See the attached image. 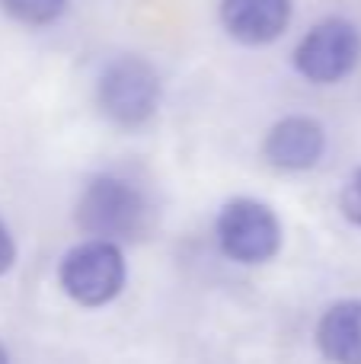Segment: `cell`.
<instances>
[{"label":"cell","instance_id":"10","mask_svg":"<svg viewBox=\"0 0 361 364\" xmlns=\"http://www.w3.org/2000/svg\"><path fill=\"white\" fill-rule=\"evenodd\" d=\"M339 211L345 214L349 224L361 227V166L352 170V176L345 179L343 192H339Z\"/></svg>","mask_w":361,"mask_h":364},{"label":"cell","instance_id":"12","mask_svg":"<svg viewBox=\"0 0 361 364\" xmlns=\"http://www.w3.org/2000/svg\"><path fill=\"white\" fill-rule=\"evenodd\" d=\"M0 364H10V355H6L4 346H0Z\"/></svg>","mask_w":361,"mask_h":364},{"label":"cell","instance_id":"4","mask_svg":"<svg viewBox=\"0 0 361 364\" xmlns=\"http://www.w3.org/2000/svg\"><path fill=\"white\" fill-rule=\"evenodd\" d=\"M217 246L237 265H266L281 250V220L259 198H230L217 214Z\"/></svg>","mask_w":361,"mask_h":364},{"label":"cell","instance_id":"2","mask_svg":"<svg viewBox=\"0 0 361 364\" xmlns=\"http://www.w3.org/2000/svg\"><path fill=\"white\" fill-rule=\"evenodd\" d=\"M160 74L151 61L141 55H119L102 68L99 83H96V102L99 112L112 125L134 132L144 128L160 109Z\"/></svg>","mask_w":361,"mask_h":364},{"label":"cell","instance_id":"1","mask_svg":"<svg viewBox=\"0 0 361 364\" xmlns=\"http://www.w3.org/2000/svg\"><path fill=\"white\" fill-rule=\"evenodd\" d=\"M77 227L90 240H134L151 224V201L134 182L122 176H96L77 198Z\"/></svg>","mask_w":361,"mask_h":364},{"label":"cell","instance_id":"6","mask_svg":"<svg viewBox=\"0 0 361 364\" xmlns=\"http://www.w3.org/2000/svg\"><path fill=\"white\" fill-rule=\"evenodd\" d=\"M326 128L311 115H285L269 128L262 141V157L281 173H304L323 160Z\"/></svg>","mask_w":361,"mask_h":364},{"label":"cell","instance_id":"9","mask_svg":"<svg viewBox=\"0 0 361 364\" xmlns=\"http://www.w3.org/2000/svg\"><path fill=\"white\" fill-rule=\"evenodd\" d=\"M70 0H0L6 13L23 26H51L64 16Z\"/></svg>","mask_w":361,"mask_h":364},{"label":"cell","instance_id":"3","mask_svg":"<svg viewBox=\"0 0 361 364\" xmlns=\"http://www.w3.org/2000/svg\"><path fill=\"white\" fill-rule=\"evenodd\" d=\"M128 265L119 243L109 240H83L64 252L58 265V284L77 307H106L125 291Z\"/></svg>","mask_w":361,"mask_h":364},{"label":"cell","instance_id":"11","mask_svg":"<svg viewBox=\"0 0 361 364\" xmlns=\"http://www.w3.org/2000/svg\"><path fill=\"white\" fill-rule=\"evenodd\" d=\"M13 265H16V240H13L6 220L0 218V278H4Z\"/></svg>","mask_w":361,"mask_h":364},{"label":"cell","instance_id":"5","mask_svg":"<svg viewBox=\"0 0 361 364\" xmlns=\"http://www.w3.org/2000/svg\"><path fill=\"white\" fill-rule=\"evenodd\" d=\"M291 64L307 83L333 87L355 74L361 64V32L352 19L330 16L320 19L298 42Z\"/></svg>","mask_w":361,"mask_h":364},{"label":"cell","instance_id":"8","mask_svg":"<svg viewBox=\"0 0 361 364\" xmlns=\"http://www.w3.org/2000/svg\"><path fill=\"white\" fill-rule=\"evenodd\" d=\"M317 348L330 364H361V301H336L317 323Z\"/></svg>","mask_w":361,"mask_h":364},{"label":"cell","instance_id":"7","mask_svg":"<svg viewBox=\"0 0 361 364\" xmlns=\"http://www.w3.org/2000/svg\"><path fill=\"white\" fill-rule=\"evenodd\" d=\"M217 16L234 42L262 48L285 36L294 16V4L291 0H221Z\"/></svg>","mask_w":361,"mask_h":364}]
</instances>
